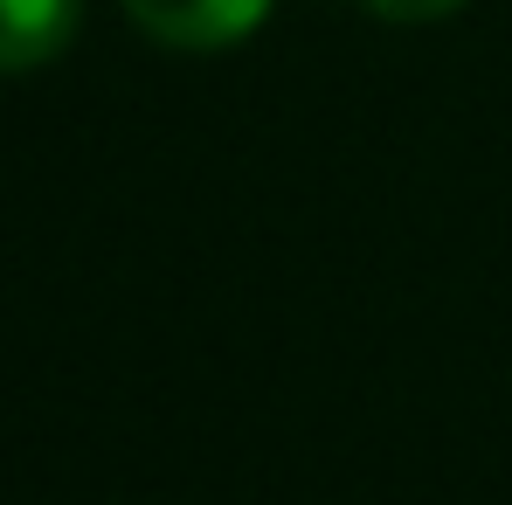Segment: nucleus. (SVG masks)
I'll return each mask as SVG.
<instances>
[{
	"label": "nucleus",
	"instance_id": "obj_3",
	"mask_svg": "<svg viewBox=\"0 0 512 505\" xmlns=\"http://www.w3.org/2000/svg\"><path fill=\"white\" fill-rule=\"evenodd\" d=\"M360 7H374L381 21H443V14H457L464 0H360Z\"/></svg>",
	"mask_w": 512,
	"mask_h": 505
},
{
	"label": "nucleus",
	"instance_id": "obj_1",
	"mask_svg": "<svg viewBox=\"0 0 512 505\" xmlns=\"http://www.w3.org/2000/svg\"><path fill=\"white\" fill-rule=\"evenodd\" d=\"M125 14L153 42L208 56V49H229V42L256 35V21L270 14V0H125Z\"/></svg>",
	"mask_w": 512,
	"mask_h": 505
},
{
	"label": "nucleus",
	"instance_id": "obj_2",
	"mask_svg": "<svg viewBox=\"0 0 512 505\" xmlns=\"http://www.w3.org/2000/svg\"><path fill=\"white\" fill-rule=\"evenodd\" d=\"M84 0H0V77L42 70L70 49Z\"/></svg>",
	"mask_w": 512,
	"mask_h": 505
}]
</instances>
